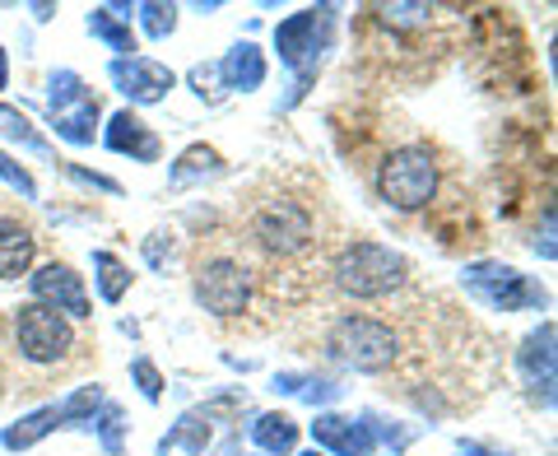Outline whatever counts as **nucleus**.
Segmentation results:
<instances>
[{
    "mask_svg": "<svg viewBox=\"0 0 558 456\" xmlns=\"http://www.w3.org/2000/svg\"><path fill=\"white\" fill-rule=\"evenodd\" d=\"M336 285L344 293H354V298H387L391 289L405 285V256L391 252V248H381V242H354V248H344L336 256Z\"/></svg>",
    "mask_w": 558,
    "mask_h": 456,
    "instance_id": "nucleus-1",
    "label": "nucleus"
},
{
    "mask_svg": "<svg viewBox=\"0 0 558 456\" xmlns=\"http://www.w3.org/2000/svg\"><path fill=\"white\" fill-rule=\"evenodd\" d=\"M377 191L396 209H424L433 201V191H438V164H433V154L424 145L396 149L377 172Z\"/></svg>",
    "mask_w": 558,
    "mask_h": 456,
    "instance_id": "nucleus-2",
    "label": "nucleus"
},
{
    "mask_svg": "<svg viewBox=\"0 0 558 456\" xmlns=\"http://www.w3.org/2000/svg\"><path fill=\"white\" fill-rule=\"evenodd\" d=\"M330 349L359 373H381L396 363V331L377 317H340L330 331Z\"/></svg>",
    "mask_w": 558,
    "mask_h": 456,
    "instance_id": "nucleus-3",
    "label": "nucleus"
},
{
    "mask_svg": "<svg viewBox=\"0 0 558 456\" xmlns=\"http://www.w3.org/2000/svg\"><path fill=\"white\" fill-rule=\"evenodd\" d=\"M465 289L498 312L545 308V289L531 285L526 275H517L512 266H498V261H475V266H465Z\"/></svg>",
    "mask_w": 558,
    "mask_h": 456,
    "instance_id": "nucleus-4",
    "label": "nucleus"
},
{
    "mask_svg": "<svg viewBox=\"0 0 558 456\" xmlns=\"http://www.w3.org/2000/svg\"><path fill=\"white\" fill-rule=\"evenodd\" d=\"M14 336H20L24 359H33V363H57V359L70 355V345H75V331H70V322L61 317L57 308H47V303L20 308V317H14Z\"/></svg>",
    "mask_w": 558,
    "mask_h": 456,
    "instance_id": "nucleus-5",
    "label": "nucleus"
},
{
    "mask_svg": "<svg viewBox=\"0 0 558 456\" xmlns=\"http://www.w3.org/2000/svg\"><path fill=\"white\" fill-rule=\"evenodd\" d=\"M252 238H256L260 252L293 256L312 242V215L299 201H270V205H260V215L252 224Z\"/></svg>",
    "mask_w": 558,
    "mask_h": 456,
    "instance_id": "nucleus-6",
    "label": "nucleus"
},
{
    "mask_svg": "<svg viewBox=\"0 0 558 456\" xmlns=\"http://www.w3.org/2000/svg\"><path fill=\"white\" fill-rule=\"evenodd\" d=\"M51 121L70 145H94V127H98V103L89 98V89L80 84L75 70H61L51 75Z\"/></svg>",
    "mask_w": 558,
    "mask_h": 456,
    "instance_id": "nucleus-7",
    "label": "nucleus"
},
{
    "mask_svg": "<svg viewBox=\"0 0 558 456\" xmlns=\"http://www.w3.org/2000/svg\"><path fill=\"white\" fill-rule=\"evenodd\" d=\"M330 14H336L330 5H322V10H299L293 20H284V24L275 28V51H279V61L299 70L303 84H307V75H312V65H317V51H322V43H326Z\"/></svg>",
    "mask_w": 558,
    "mask_h": 456,
    "instance_id": "nucleus-8",
    "label": "nucleus"
},
{
    "mask_svg": "<svg viewBox=\"0 0 558 456\" xmlns=\"http://www.w3.org/2000/svg\"><path fill=\"white\" fill-rule=\"evenodd\" d=\"M247 293H252L247 271L229 256H215L196 271V303L205 312H215V317H238V312L247 308Z\"/></svg>",
    "mask_w": 558,
    "mask_h": 456,
    "instance_id": "nucleus-9",
    "label": "nucleus"
},
{
    "mask_svg": "<svg viewBox=\"0 0 558 456\" xmlns=\"http://www.w3.org/2000/svg\"><path fill=\"white\" fill-rule=\"evenodd\" d=\"M112 84L131 103H159V98H168V89L178 80H172V70L163 61H154V57H117L112 61Z\"/></svg>",
    "mask_w": 558,
    "mask_h": 456,
    "instance_id": "nucleus-10",
    "label": "nucleus"
},
{
    "mask_svg": "<svg viewBox=\"0 0 558 456\" xmlns=\"http://www.w3.org/2000/svg\"><path fill=\"white\" fill-rule=\"evenodd\" d=\"M28 289L38 303L57 308V312H70V317H89V293H84V279L61 266V261H51V266H43L38 275L28 279Z\"/></svg>",
    "mask_w": 558,
    "mask_h": 456,
    "instance_id": "nucleus-11",
    "label": "nucleus"
},
{
    "mask_svg": "<svg viewBox=\"0 0 558 456\" xmlns=\"http://www.w3.org/2000/svg\"><path fill=\"white\" fill-rule=\"evenodd\" d=\"M312 437H317L322 447L340 452V456H373V447H377V433L368 424H354V419H344V415H317Z\"/></svg>",
    "mask_w": 558,
    "mask_h": 456,
    "instance_id": "nucleus-12",
    "label": "nucleus"
},
{
    "mask_svg": "<svg viewBox=\"0 0 558 456\" xmlns=\"http://www.w3.org/2000/svg\"><path fill=\"white\" fill-rule=\"evenodd\" d=\"M108 149H117V154H131V159H140V164H154L159 159V135H154L145 121H140L131 108H121V112H112V121H108Z\"/></svg>",
    "mask_w": 558,
    "mask_h": 456,
    "instance_id": "nucleus-13",
    "label": "nucleus"
},
{
    "mask_svg": "<svg viewBox=\"0 0 558 456\" xmlns=\"http://www.w3.org/2000/svg\"><path fill=\"white\" fill-rule=\"evenodd\" d=\"M219 75H223V89H260V80H266V57L252 47V43H238L229 57L219 61Z\"/></svg>",
    "mask_w": 558,
    "mask_h": 456,
    "instance_id": "nucleus-14",
    "label": "nucleus"
},
{
    "mask_svg": "<svg viewBox=\"0 0 558 456\" xmlns=\"http://www.w3.org/2000/svg\"><path fill=\"white\" fill-rule=\"evenodd\" d=\"M252 437H256L260 452L289 456L293 447H299V419L284 415V410H270V415H260L256 424H252Z\"/></svg>",
    "mask_w": 558,
    "mask_h": 456,
    "instance_id": "nucleus-15",
    "label": "nucleus"
},
{
    "mask_svg": "<svg viewBox=\"0 0 558 456\" xmlns=\"http://www.w3.org/2000/svg\"><path fill=\"white\" fill-rule=\"evenodd\" d=\"M33 261V233L20 219H0V279L24 275Z\"/></svg>",
    "mask_w": 558,
    "mask_h": 456,
    "instance_id": "nucleus-16",
    "label": "nucleus"
},
{
    "mask_svg": "<svg viewBox=\"0 0 558 456\" xmlns=\"http://www.w3.org/2000/svg\"><path fill=\"white\" fill-rule=\"evenodd\" d=\"M521 368H526L531 387H545V396H549V387H554V322H545L526 340V349H521Z\"/></svg>",
    "mask_w": 558,
    "mask_h": 456,
    "instance_id": "nucleus-17",
    "label": "nucleus"
},
{
    "mask_svg": "<svg viewBox=\"0 0 558 456\" xmlns=\"http://www.w3.org/2000/svg\"><path fill=\"white\" fill-rule=\"evenodd\" d=\"M51 429H61V406H47V410H33L24 419H14V424L5 429V447L24 452V447L38 443V437H47Z\"/></svg>",
    "mask_w": 558,
    "mask_h": 456,
    "instance_id": "nucleus-18",
    "label": "nucleus"
},
{
    "mask_svg": "<svg viewBox=\"0 0 558 456\" xmlns=\"http://www.w3.org/2000/svg\"><path fill=\"white\" fill-rule=\"evenodd\" d=\"M131 14H112V10H94L89 14V33L94 38H102L112 51H121V57H135V38H131Z\"/></svg>",
    "mask_w": 558,
    "mask_h": 456,
    "instance_id": "nucleus-19",
    "label": "nucleus"
},
{
    "mask_svg": "<svg viewBox=\"0 0 558 456\" xmlns=\"http://www.w3.org/2000/svg\"><path fill=\"white\" fill-rule=\"evenodd\" d=\"M94 271H98V293H102V303H121L131 289V271L121 266V256L112 252H94Z\"/></svg>",
    "mask_w": 558,
    "mask_h": 456,
    "instance_id": "nucleus-20",
    "label": "nucleus"
},
{
    "mask_svg": "<svg viewBox=\"0 0 558 456\" xmlns=\"http://www.w3.org/2000/svg\"><path fill=\"white\" fill-rule=\"evenodd\" d=\"M205 443H209V410H191V415H182V424L163 437V452H168V447L205 452Z\"/></svg>",
    "mask_w": 558,
    "mask_h": 456,
    "instance_id": "nucleus-21",
    "label": "nucleus"
},
{
    "mask_svg": "<svg viewBox=\"0 0 558 456\" xmlns=\"http://www.w3.org/2000/svg\"><path fill=\"white\" fill-rule=\"evenodd\" d=\"M0 135H10V140H20L24 149H33V154H43V159H51V145L28 127V117L24 112H14V108H5L0 103Z\"/></svg>",
    "mask_w": 558,
    "mask_h": 456,
    "instance_id": "nucleus-22",
    "label": "nucleus"
},
{
    "mask_svg": "<svg viewBox=\"0 0 558 456\" xmlns=\"http://www.w3.org/2000/svg\"><path fill=\"white\" fill-rule=\"evenodd\" d=\"M196 172H219V154L215 149H205V145H196V149H186L182 154V164L178 168H172V182H191V178H196Z\"/></svg>",
    "mask_w": 558,
    "mask_h": 456,
    "instance_id": "nucleus-23",
    "label": "nucleus"
},
{
    "mask_svg": "<svg viewBox=\"0 0 558 456\" xmlns=\"http://www.w3.org/2000/svg\"><path fill=\"white\" fill-rule=\"evenodd\" d=\"M140 24H145L149 38H168V33L178 28V5H159V0H149V5H140Z\"/></svg>",
    "mask_w": 558,
    "mask_h": 456,
    "instance_id": "nucleus-24",
    "label": "nucleus"
},
{
    "mask_svg": "<svg viewBox=\"0 0 558 456\" xmlns=\"http://www.w3.org/2000/svg\"><path fill=\"white\" fill-rule=\"evenodd\" d=\"M121 433H126V419H121V406H108V400H102L98 437H102V447H108V456H121Z\"/></svg>",
    "mask_w": 558,
    "mask_h": 456,
    "instance_id": "nucleus-25",
    "label": "nucleus"
},
{
    "mask_svg": "<svg viewBox=\"0 0 558 456\" xmlns=\"http://www.w3.org/2000/svg\"><path fill=\"white\" fill-rule=\"evenodd\" d=\"M191 89H196L205 103H219V98H223V75H219V65H196V70H191Z\"/></svg>",
    "mask_w": 558,
    "mask_h": 456,
    "instance_id": "nucleus-26",
    "label": "nucleus"
},
{
    "mask_svg": "<svg viewBox=\"0 0 558 456\" xmlns=\"http://www.w3.org/2000/svg\"><path fill=\"white\" fill-rule=\"evenodd\" d=\"M131 377L140 382L145 400H159V396H163V377H159V368H154L149 359H135V363H131Z\"/></svg>",
    "mask_w": 558,
    "mask_h": 456,
    "instance_id": "nucleus-27",
    "label": "nucleus"
},
{
    "mask_svg": "<svg viewBox=\"0 0 558 456\" xmlns=\"http://www.w3.org/2000/svg\"><path fill=\"white\" fill-rule=\"evenodd\" d=\"M0 178H5L14 191H20V196H38V187H33V178H28V172H24V164H14L10 159V154H0Z\"/></svg>",
    "mask_w": 558,
    "mask_h": 456,
    "instance_id": "nucleus-28",
    "label": "nucleus"
},
{
    "mask_svg": "<svg viewBox=\"0 0 558 456\" xmlns=\"http://www.w3.org/2000/svg\"><path fill=\"white\" fill-rule=\"evenodd\" d=\"M65 172H70V178H75V182H84V187H98V191H108V196H117V182L112 178H102V172H84V168H75V164H65Z\"/></svg>",
    "mask_w": 558,
    "mask_h": 456,
    "instance_id": "nucleus-29",
    "label": "nucleus"
},
{
    "mask_svg": "<svg viewBox=\"0 0 558 456\" xmlns=\"http://www.w3.org/2000/svg\"><path fill=\"white\" fill-rule=\"evenodd\" d=\"M5 84H10V57L0 51V89H5Z\"/></svg>",
    "mask_w": 558,
    "mask_h": 456,
    "instance_id": "nucleus-30",
    "label": "nucleus"
},
{
    "mask_svg": "<svg viewBox=\"0 0 558 456\" xmlns=\"http://www.w3.org/2000/svg\"><path fill=\"white\" fill-rule=\"evenodd\" d=\"M461 452H465V456H494V452H484V447H475V443H461Z\"/></svg>",
    "mask_w": 558,
    "mask_h": 456,
    "instance_id": "nucleus-31",
    "label": "nucleus"
},
{
    "mask_svg": "<svg viewBox=\"0 0 558 456\" xmlns=\"http://www.w3.org/2000/svg\"><path fill=\"white\" fill-rule=\"evenodd\" d=\"M303 456H322V452H303Z\"/></svg>",
    "mask_w": 558,
    "mask_h": 456,
    "instance_id": "nucleus-32",
    "label": "nucleus"
}]
</instances>
